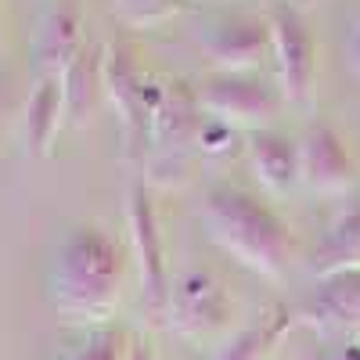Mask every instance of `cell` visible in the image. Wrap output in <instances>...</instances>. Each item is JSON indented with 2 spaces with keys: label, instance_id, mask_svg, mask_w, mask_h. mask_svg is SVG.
<instances>
[{
  "label": "cell",
  "instance_id": "cell-1",
  "mask_svg": "<svg viewBox=\"0 0 360 360\" xmlns=\"http://www.w3.org/2000/svg\"><path fill=\"white\" fill-rule=\"evenodd\" d=\"M127 278L123 245L94 224H79L62 234V242L51 249L47 259V299L51 307L72 324L98 328L108 324L112 310L119 307Z\"/></svg>",
  "mask_w": 360,
  "mask_h": 360
},
{
  "label": "cell",
  "instance_id": "cell-2",
  "mask_svg": "<svg viewBox=\"0 0 360 360\" xmlns=\"http://www.w3.org/2000/svg\"><path fill=\"white\" fill-rule=\"evenodd\" d=\"M202 227L213 242L259 278H281L292 259V234L270 205L242 188H209L198 205Z\"/></svg>",
  "mask_w": 360,
  "mask_h": 360
},
{
  "label": "cell",
  "instance_id": "cell-3",
  "mask_svg": "<svg viewBox=\"0 0 360 360\" xmlns=\"http://www.w3.org/2000/svg\"><path fill=\"white\" fill-rule=\"evenodd\" d=\"M162 94L166 90L155 86L137 69L134 54L123 44H108L105 47V98L119 112V127H123V137H127V152L134 159H141V152H144L148 130H152V115H155Z\"/></svg>",
  "mask_w": 360,
  "mask_h": 360
},
{
  "label": "cell",
  "instance_id": "cell-4",
  "mask_svg": "<svg viewBox=\"0 0 360 360\" xmlns=\"http://www.w3.org/2000/svg\"><path fill=\"white\" fill-rule=\"evenodd\" d=\"M127 224H130L134 259H137V274H141V299H144V310L152 314V317H166V303H169L166 245H162L159 217H155L152 191H148L144 173H137V176H134V184H130Z\"/></svg>",
  "mask_w": 360,
  "mask_h": 360
},
{
  "label": "cell",
  "instance_id": "cell-5",
  "mask_svg": "<svg viewBox=\"0 0 360 360\" xmlns=\"http://www.w3.org/2000/svg\"><path fill=\"white\" fill-rule=\"evenodd\" d=\"M198 108L231 130H266L278 112V94L249 72H213L198 86Z\"/></svg>",
  "mask_w": 360,
  "mask_h": 360
},
{
  "label": "cell",
  "instance_id": "cell-6",
  "mask_svg": "<svg viewBox=\"0 0 360 360\" xmlns=\"http://www.w3.org/2000/svg\"><path fill=\"white\" fill-rule=\"evenodd\" d=\"M270 54L278 65V86L281 98L292 105H307L314 98V37L303 22V15L295 11V4L278 0L270 8Z\"/></svg>",
  "mask_w": 360,
  "mask_h": 360
},
{
  "label": "cell",
  "instance_id": "cell-7",
  "mask_svg": "<svg viewBox=\"0 0 360 360\" xmlns=\"http://www.w3.org/2000/svg\"><path fill=\"white\" fill-rule=\"evenodd\" d=\"M231 317V295L227 288L205 274V270H188L180 281L169 285V303H166V321L188 339L213 335Z\"/></svg>",
  "mask_w": 360,
  "mask_h": 360
},
{
  "label": "cell",
  "instance_id": "cell-8",
  "mask_svg": "<svg viewBox=\"0 0 360 360\" xmlns=\"http://www.w3.org/2000/svg\"><path fill=\"white\" fill-rule=\"evenodd\" d=\"M198 47L217 72H252L270 54V25L263 18H220L198 33Z\"/></svg>",
  "mask_w": 360,
  "mask_h": 360
},
{
  "label": "cell",
  "instance_id": "cell-9",
  "mask_svg": "<svg viewBox=\"0 0 360 360\" xmlns=\"http://www.w3.org/2000/svg\"><path fill=\"white\" fill-rule=\"evenodd\" d=\"M299 155V180L317 195H342L353 184V159L346 141L328 123H310L295 144Z\"/></svg>",
  "mask_w": 360,
  "mask_h": 360
},
{
  "label": "cell",
  "instance_id": "cell-10",
  "mask_svg": "<svg viewBox=\"0 0 360 360\" xmlns=\"http://www.w3.org/2000/svg\"><path fill=\"white\" fill-rule=\"evenodd\" d=\"M303 321L321 335L360 339V270L317 278V288L303 307Z\"/></svg>",
  "mask_w": 360,
  "mask_h": 360
},
{
  "label": "cell",
  "instance_id": "cell-11",
  "mask_svg": "<svg viewBox=\"0 0 360 360\" xmlns=\"http://www.w3.org/2000/svg\"><path fill=\"white\" fill-rule=\"evenodd\" d=\"M79 4L76 0H54L44 11L37 40H33V65L37 79L44 76H65V69L76 62V54L83 51L79 40Z\"/></svg>",
  "mask_w": 360,
  "mask_h": 360
},
{
  "label": "cell",
  "instance_id": "cell-12",
  "mask_svg": "<svg viewBox=\"0 0 360 360\" xmlns=\"http://www.w3.org/2000/svg\"><path fill=\"white\" fill-rule=\"evenodd\" d=\"M184 86V83H180ZM180 86H169L155 115H152V130H148V141H155L159 148V155L162 159H176L180 152H184L188 144L198 141V98H191L188 90H180Z\"/></svg>",
  "mask_w": 360,
  "mask_h": 360
},
{
  "label": "cell",
  "instance_id": "cell-13",
  "mask_svg": "<svg viewBox=\"0 0 360 360\" xmlns=\"http://www.w3.org/2000/svg\"><path fill=\"white\" fill-rule=\"evenodd\" d=\"M62 90H65V119L72 127H86L105 98V47L101 44H83L76 62L62 76Z\"/></svg>",
  "mask_w": 360,
  "mask_h": 360
},
{
  "label": "cell",
  "instance_id": "cell-14",
  "mask_svg": "<svg viewBox=\"0 0 360 360\" xmlns=\"http://www.w3.org/2000/svg\"><path fill=\"white\" fill-rule=\"evenodd\" d=\"M62 123H65L62 76H44V79H37L33 94H29V105H25V155L47 159Z\"/></svg>",
  "mask_w": 360,
  "mask_h": 360
},
{
  "label": "cell",
  "instance_id": "cell-15",
  "mask_svg": "<svg viewBox=\"0 0 360 360\" xmlns=\"http://www.w3.org/2000/svg\"><path fill=\"white\" fill-rule=\"evenodd\" d=\"M245 152H249V166H252L256 180H259L266 191L285 195L299 180V155H295V144L285 134L252 130Z\"/></svg>",
  "mask_w": 360,
  "mask_h": 360
},
{
  "label": "cell",
  "instance_id": "cell-16",
  "mask_svg": "<svg viewBox=\"0 0 360 360\" xmlns=\"http://www.w3.org/2000/svg\"><path fill=\"white\" fill-rule=\"evenodd\" d=\"M314 270L317 278L339 274V270H360V198L346 202L332 227L324 231L314 252Z\"/></svg>",
  "mask_w": 360,
  "mask_h": 360
},
{
  "label": "cell",
  "instance_id": "cell-17",
  "mask_svg": "<svg viewBox=\"0 0 360 360\" xmlns=\"http://www.w3.org/2000/svg\"><path fill=\"white\" fill-rule=\"evenodd\" d=\"M292 324H295V314L281 303L274 307H266L245 332H238L213 360H270L278 353L281 339L292 332Z\"/></svg>",
  "mask_w": 360,
  "mask_h": 360
},
{
  "label": "cell",
  "instance_id": "cell-18",
  "mask_svg": "<svg viewBox=\"0 0 360 360\" xmlns=\"http://www.w3.org/2000/svg\"><path fill=\"white\" fill-rule=\"evenodd\" d=\"M130 353V335L123 328H112V324H98V328H86V332L62 346L51 360H127Z\"/></svg>",
  "mask_w": 360,
  "mask_h": 360
},
{
  "label": "cell",
  "instance_id": "cell-19",
  "mask_svg": "<svg viewBox=\"0 0 360 360\" xmlns=\"http://www.w3.org/2000/svg\"><path fill=\"white\" fill-rule=\"evenodd\" d=\"M115 8L130 25H148L169 18L176 11V0H115Z\"/></svg>",
  "mask_w": 360,
  "mask_h": 360
},
{
  "label": "cell",
  "instance_id": "cell-20",
  "mask_svg": "<svg viewBox=\"0 0 360 360\" xmlns=\"http://www.w3.org/2000/svg\"><path fill=\"white\" fill-rule=\"evenodd\" d=\"M346 62H349V69L360 76V22L353 25V33H349V44H346Z\"/></svg>",
  "mask_w": 360,
  "mask_h": 360
},
{
  "label": "cell",
  "instance_id": "cell-21",
  "mask_svg": "<svg viewBox=\"0 0 360 360\" xmlns=\"http://www.w3.org/2000/svg\"><path fill=\"white\" fill-rule=\"evenodd\" d=\"M127 360H155V356H152V349H148L141 339H130V353H127Z\"/></svg>",
  "mask_w": 360,
  "mask_h": 360
},
{
  "label": "cell",
  "instance_id": "cell-22",
  "mask_svg": "<svg viewBox=\"0 0 360 360\" xmlns=\"http://www.w3.org/2000/svg\"><path fill=\"white\" fill-rule=\"evenodd\" d=\"M0 112H4V86H0Z\"/></svg>",
  "mask_w": 360,
  "mask_h": 360
}]
</instances>
